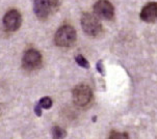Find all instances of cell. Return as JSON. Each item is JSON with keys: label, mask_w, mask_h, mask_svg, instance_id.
<instances>
[{"label": "cell", "mask_w": 157, "mask_h": 139, "mask_svg": "<svg viewBox=\"0 0 157 139\" xmlns=\"http://www.w3.org/2000/svg\"><path fill=\"white\" fill-rule=\"evenodd\" d=\"M76 39L77 33L75 29L70 25H63L55 32L54 43L58 47L69 48L75 44Z\"/></svg>", "instance_id": "obj_1"}, {"label": "cell", "mask_w": 157, "mask_h": 139, "mask_svg": "<svg viewBox=\"0 0 157 139\" xmlns=\"http://www.w3.org/2000/svg\"><path fill=\"white\" fill-rule=\"evenodd\" d=\"M73 102L78 107H86L92 103L94 95L93 90L89 85L86 84H79L73 89L72 92Z\"/></svg>", "instance_id": "obj_2"}, {"label": "cell", "mask_w": 157, "mask_h": 139, "mask_svg": "<svg viewBox=\"0 0 157 139\" xmlns=\"http://www.w3.org/2000/svg\"><path fill=\"white\" fill-rule=\"evenodd\" d=\"M81 27L84 33L90 36H97L102 32V24L98 19V16L90 14V13H84L82 15Z\"/></svg>", "instance_id": "obj_3"}, {"label": "cell", "mask_w": 157, "mask_h": 139, "mask_svg": "<svg viewBox=\"0 0 157 139\" xmlns=\"http://www.w3.org/2000/svg\"><path fill=\"white\" fill-rule=\"evenodd\" d=\"M43 63V57L41 53L36 49H29L23 55L22 66L26 71H34L41 68Z\"/></svg>", "instance_id": "obj_4"}, {"label": "cell", "mask_w": 157, "mask_h": 139, "mask_svg": "<svg viewBox=\"0 0 157 139\" xmlns=\"http://www.w3.org/2000/svg\"><path fill=\"white\" fill-rule=\"evenodd\" d=\"M3 27L9 32H14L20 28L22 23V16L17 9H10L3 17Z\"/></svg>", "instance_id": "obj_5"}, {"label": "cell", "mask_w": 157, "mask_h": 139, "mask_svg": "<svg viewBox=\"0 0 157 139\" xmlns=\"http://www.w3.org/2000/svg\"><path fill=\"white\" fill-rule=\"evenodd\" d=\"M95 14L104 20H111L114 16V7L108 0H99L94 4Z\"/></svg>", "instance_id": "obj_6"}, {"label": "cell", "mask_w": 157, "mask_h": 139, "mask_svg": "<svg viewBox=\"0 0 157 139\" xmlns=\"http://www.w3.org/2000/svg\"><path fill=\"white\" fill-rule=\"evenodd\" d=\"M51 9L49 0H34L33 1V12L36 18H39L40 20L47 19Z\"/></svg>", "instance_id": "obj_7"}, {"label": "cell", "mask_w": 157, "mask_h": 139, "mask_svg": "<svg viewBox=\"0 0 157 139\" xmlns=\"http://www.w3.org/2000/svg\"><path fill=\"white\" fill-rule=\"evenodd\" d=\"M140 19L147 23H153L157 20V3L150 2L143 7L140 12Z\"/></svg>", "instance_id": "obj_8"}, {"label": "cell", "mask_w": 157, "mask_h": 139, "mask_svg": "<svg viewBox=\"0 0 157 139\" xmlns=\"http://www.w3.org/2000/svg\"><path fill=\"white\" fill-rule=\"evenodd\" d=\"M75 61H76L77 65L80 66L81 68H83V69H89L90 68L89 61H87L86 58L84 57V56H82L81 54H79V55L76 56V57H75Z\"/></svg>", "instance_id": "obj_9"}, {"label": "cell", "mask_w": 157, "mask_h": 139, "mask_svg": "<svg viewBox=\"0 0 157 139\" xmlns=\"http://www.w3.org/2000/svg\"><path fill=\"white\" fill-rule=\"evenodd\" d=\"M52 136L54 138H63L66 136V131L58 126H54L52 128Z\"/></svg>", "instance_id": "obj_10"}, {"label": "cell", "mask_w": 157, "mask_h": 139, "mask_svg": "<svg viewBox=\"0 0 157 139\" xmlns=\"http://www.w3.org/2000/svg\"><path fill=\"white\" fill-rule=\"evenodd\" d=\"M39 103L44 109H49V108H51V107H52V100H51V98H49V97L42 98L41 100H40Z\"/></svg>", "instance_id": "obj_11"}, {"label": "cell", "mask_w": 157, "mask_h": 139, "mask_svg": "<svg viewBox=\"0 0 157 139\" xmlns=\"http://www.w3.org/2000/svg\"><path fill=\"white\" fill-rule=\"evenodd\" d=\"M109 138H111V139H119V138L127 139V138H129V135L127 134V133H120V132H116V131H111Z\"/></svg>", "instance_id": "obj_12"}, {"label": "cell", "mask_w": 157, "mask_h": 139, "mask_svg": "<svg viewBox=\"0 0 157 139\" xmlns=\"http://www.w3.org/2000/svg\"><path fill=\"white\" fill-rule=\"evenodd\" d=\"M96 68H97V71L99 72V73L102 75V76H104L105 75V72H104V66H103V62L102 60H99L97 62V65H96Z\"/></svg>", "instance_id": "obj_13"}, {"label": "cell", "mask_w": 157, "mask_h": 139, "mask_svg": "<svg viewBox=\"0 0 157 139\" xmlns=\"http://www.w3.org/2000/svg\"><path fill=\"white\" fill-rule=\"evenodd\" d=\"M42 108H43V107L40 105V103L36 104V107H34V113L38 116H42Z\"/></svg>", "instance_id": "obj_14"}, {"label": "cell", "mask_w": 157, "mask_h": 139, "mask_svg": "<svg viewBox=\"0 0 157 139\" xmlns=\"http://www.w3.org/2000/svg\"><path fill=\"white\" fill-rule=\"evenodd\" d=\"M50 1V4H51V9H57L58 5H59V0H49Z\"/></svg>", "instance_id": "obj_15"}]
</instances>
